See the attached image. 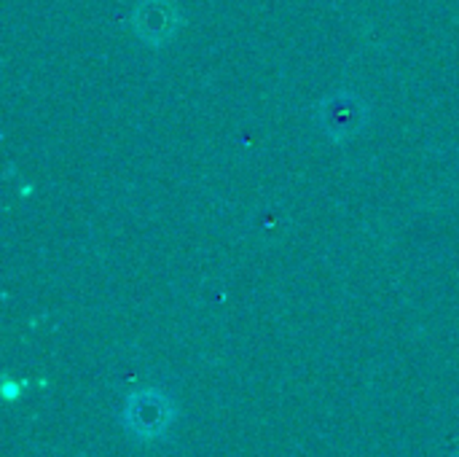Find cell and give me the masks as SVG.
<instances>
[{"label": "cell", "mask_w": 459, "mask_h": 457, "mask_svg": "<svg viewBox=\"0 0 459 457\" xmlns=\"http://www.w3.org/2000/svg\"><path fill=\"white\" fill-rule=\"evenodd\" d=\"M178 24H180V13L172 0H143L132 13L134 32L153 48L167 46L175 38Z\"/></svg>", "instance_id": "2"}, {"label": "cell", "mask_w": 459, "mask_h": 457, "mask_svg": "<svg viewBox=\"0 0 459 457\" xmlns=\"http://www.w3.org/2000/svg\"><path fill=\"white\" fill-rule=\"evenodd\" d=\"M368 121V108L355 94H333L320 105V127L331 140H350L360 135Z\"/></svg>", "instance_id": "3"}, {"label": "cell", "mask_w": 459, "mask_h": 457, "mask_svg": "<svg viewBox=\"0 0 459 457\" xmlns=\"http://www.w3.org/2000/svg\"><path fill=\"white\" fill-rule=\"evenodd\" d=\"M124 420H126L129 431L137 434L140 439H156L172 423V404L159 391H143V393H134L132 399H126Z\"/></svg>", "instance_id": "1"}, {"label": "cell", "mask_w": 459, "mask_h": 457, "mask_svg": "<svg viewBox=\"0 0 459 457\" xmlns=\"http://www.w3.org/2000/svg\"><path fill=\"white\" fill-rule=\"evenodd\" d=\"M455 457H459V450H457V455H455Z\"/></svg>", "instance_id": "4"}]
</instances>
